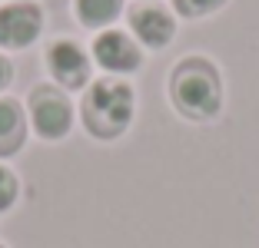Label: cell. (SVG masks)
I'll use <instances>...</instances> for the list:
<instances>
[{
	"mask_svg": "<svg viewBox=\"0 0 259 248\" xmlns=\"http://www.w3.org/2000/svg\"><path fill=\"white\" fill-rule=\"evenodd\" d=\"M169 99H173L176 113L186 119H213L223 106V83L216 67L203 56H186L183 63H176L173 76H169Z\"/></svg>",
	"mask_w": 259,
	"mask_h": 248,
	"instance_id": "obj_1",
	"label": "cell"
},
{
	"mask_svg": "<svg viewBox=\"0 0 259 248\" xmlns=\"http://www.w3.org/2000/svg\"><path fill=\"white\" fill-rule=\"evenodd\" d=\"M133 90L123 80H97L83 96L80 119L97 139H116L133 122Z\"/></svg>",
	"mask_w": 259,
	"mask_h": 248,
	"instance_id": "obj_2",
	"label": "cell"
},
{
	"mask_svg": "<svg viewBox=\"0 0 259 248\" xmlns=\"http://www.w3.org/2000/svg\"><path fill=\"white\" fill-rule=\"evenodd\" d=\"M30 122L44 139H63L73 126V106L60 90L37 86L30 93Z\"/></svg>",
	"mask_w": 259,
	"mask_h": 248,
	"instance_id": "obj_3",
	"label": "cell"
},
{
	"mask_svg": "<svg viewBox=\"0 0 259 248\" xmlns=\"http://www.w3.org/2000/svg\"><path fill=\"white\" fill-rule=\"evenodd\" d=\"M40 27H44V14L30 0L0 7V46H7V50L30 46L40 37Z\"/></svg>",
	"mask_w": 259,
	"mask_h": 248,
	"instance_id": "obj_4",
	"label": "cell"
},
{
	"mask_svg": "<svg viewBox=\"0 0 259 248\" xmlns=\"http://www.w3.org/2000/svg\"><path fill=\"white\" fill-rule=\"evenodd\" d=\"M93 56L103 70L110 73H133L143 63V53L140 46L130 40V33L123 30H103L97 40H93Z\"/></svg>",
	"mask_w": 259,
	"mask_h": 248,
	"instance_id": "obj_5",
	"label": "cell"
},
{
	"mask_svg": "<svg viewBox=\"0 0 259 248\" xmlns=\"http://www.w3.org/2000/svg\"><path fill=\"white\" fill-rule=\"evenodd\" d=\"M47 70L60 86L67 90H80L87 80H90V60L87 53L73 43V40H57L50 50H47Z\"/></svg>",
	"mask_w": 259,
	"mask_h": 248,
	"instance_id": "obj_6",
	"label": "cell"
},
{
	"mask_svg": "<svg viewBox=\"0 0 259 248\" xmlns=\"http://www.w3.org/2000/svg\"><path fill=\"white\" fill-rule=\"evenodd\" d=\"M130 23H133V33H137L140 43L153 46V50H163L176 33L173 17L163 7H137L130 14Z\"/></svg>",
	"mask_w": 259,
	"mask_h": 248,
	"instance_id": "obj_7",
	"label": "cell"
},
{
	"mask_svg": "<svg viewBox=\"0 0 259 248\" xmlns=\"http://www.w3.org/2000/svg\"><path fill=\"white\" fill-rule=\"evenodd\" d=\"M27 139V116L17 99H0V159L14 156Z\"/></svg>",
	"mask_w": 259,
	"mask_h": 248,
	"instance_id": "obj_8",
	"label": "cell"
},
{
	"mask_svg": "<svg viewBox=\"0 0 259 248\" xmlns=\"http://www.w3.org/2000/svg\"><path fill=\"white\" fill-rule=\"evenodd\" d=\"M123 0H76V17L87 27H107L120 17Z\"/></svg>",
	"mask_w": 259,
	"mask_h": 248,
	"instance_id": "obj_9",
	"label": "cell"
},
{
	"mask_svg": "<svg viewBox=\"0 0 259 248\" xmlns=\"http://www.w3.org/2000/svg\"><path fill=\"white\" fill-rule=\"evenodd\" d=\"M176 10L183 17H190V20H196V17H206V14H213V10L223 7V0H173Z\"/></svg>",
	"mask_w": 259,
	"mask_h": 248,
	"instance_id": "obj_10",
	"label": "cell"
},
{
	"mask_svg": "<svg viewBox=\"0 0 259 248\" xmlns=\"http://www.w3.org/2000/svg\"><path fill=\"white\" fill-rule=\"evenodd\" d=\"M17 192H20V185H17V175L10 172L7 165H0V212H7L10 205L17 202Z\"/></svg>",
	"mask_w": 259,
	"mask_h": 248,
	"instance_id": "obj_11",
	"label": "cell"
},
{
	"mask_svg": "<svg viewBox=\"0 0 259 248\" xmlns=\"http://www.w3.org/2000/svg\"><path fill=\"white\" fill-rule=\"evenodd\" d=\"M10 76H14V67H10V60H4V56H0V90H7Z\"/></svg>",
	"mask_w": 259,
	"mask_h": 248,
	"instance_id": "obj_12",
	"label": "cell"
},
{
	"mask_svg": "<svg viewBox=\"0 0 259 248\" xmlns=\"http://www.w3.org/2000/svg\"><path fill=\"white\" fill-rule=\"evenodd\" d=\"M0 248H4V245H0Z\"/></svg>",
	"mask_w": 259,
	"mask_h": 248,
	"instance_id": "obj_13",
	"label": "cell"
}]
</instances>
